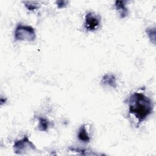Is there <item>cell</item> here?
I'll return each mask as SVG.
<instances>
[{"label":"cell","mask_w":156,"mask_h":156,"mask_svg":"<svg viewBox=\"0 0 156 156\" xmlns=\"http://www.w3.org/2000/svg\"><path fill=\"white\" fill-rule=\"evenodd\" d=\"M58 8L59 9H62V8H64L67 5V3L68 1H57L55 2Z\"/></svg>","instance_id":"12"},{"label":"cell","mask_w":156,"mask_h":156,"mask_svg":"<svg viewBox=\"0 0 156 156\" xmlns=\"http://www.w3.org/2000/svg\"><path fill=\"white\" fill-rule=\"evenodd\" d=\"M15 154L21 155L30 151L36 150L35 144L29 139L27 135H24L21 139L16 140L13 146Z\"/></svg>","instance_id":"3"},{"label":"cell","mask_w":156,"mask_h":156,"mask_svg":"<svg viewBox=\"0 0 156 156\" xmlns=\"http://www.w3.org/2000/svg\"><path fill=\"white\" fill-rule=\"evenodd\" d=\"M37 118L38 119V130L41 132L47 131L50 125V122L48 121V119H46V118L41 117V116H40Z\"/></svg>","instance_id":"8"},{"label":"cell","mask_w":156,"mask_h":156,"mask_svg":"<svg viewBox=\"0 0 156 156\" xmlns=\"http://www.w3.org/2000/svg\"><path fill=\"white\" fill-rule=\"evenodd\" d=\"M146 33L148 36L151 41L155 44V27H148L146 30Z\"/></svg>","instance_id":"10"},{"label":"cell","mask_w":156,"mask_h":156,"mask_svg":"<svg viewBox=\"0 0 156 156\" xmlns=\"http://www.w3.org/2000/svg\"><path fill=\"white\" fill-rule=\"evenodd\" d=\"M102 85L111 88H116L117 87V80L116 77L112 74H105L101 81Z\"/></svg>","instance_id":"6"},{"label":"cell","mask_w":156,"mask_h":156,"mask_svg":"<svg viewBox=\"0 0 156 156\" xmlns=\"http://www.w3.org/2000/svg\"><path fill=\"white\" fill-rule=\"evenodd\" d=\"M90 125L88 124H84L82 125L78 131L77 138L78 139L83 143H89L90 141Z\"/></svg>","instance_id":"5"},{"label":"cell","mask_w":156,"mask_h":156,"mask_svg":"<svg viewBox=\"0 0 156 156\" xmlns=\"http://www.w3.org/2000/svg\"><path fill=\"white\" fill-rule=\"evenodd\" d=\"M14 38L15 41H34L36 38L35 29L30 26L18 24L15 27Z\"/></svg>","instance_id":"2"},{"label":"cell","mask_w":156,"mask_h":156,"mask_svg":"<svg viewBox=\"0 0 156 156\" xmlns=\"http://www.w3.org/2000/svg\"><path fill=\"white\" fill-rule=\"evenodd\" d=\"M69 149L72 151V152H77L79 154L81 155H98L96 153H94L91 151H88L87 149H82V148H79V147H70Z\"/></svg>","instance_id":"9"},{"label":"cell","mask_w":156,"mask_h":156,"mask_svg":"<svg viewBox=\"0 0 156 156\" xmlns=\"http://www.w3.org/2000/svg\"><path fill=\"white\" fill-rule=\"evenodd\" d=\"M101 23L100 16L92 12H88L85 17V27L87 30L93 32L97 30Z\"/></svg>","instance_id":"4"},{"label":"cell","mask_w":156,"mask_h":156,"mask_svg":"<svg viewBox=\"0 0 156 156\" xmlns=\"http://www.w3.org/2000/svg\"><path fill=\"white\" fill-rule=\"evenodd\" d=\"M24 5L30 11H33L39 8L38 4L36 2H24Z\"/></svg>","instance_id":"11"},{"label":"cell","mask_w":156,"mask_h":156,"mask_svg":"<svg viewBox=\"0 0 156 156\" xmlns=\"http://www.w3.org/2000/svg\"><path fill=\"white\" fill-rule=\"evenodd\" d=\"M128 115L136 127L145 121L154 111L152 99L140 88L132 93L127 99Z\"/></svg>","instance_id":"1"},{"label":"cell","mask_w":156,"mask_h":156,"mask_svg":"<svg viewBox=\"0 0 156 156\" xmlns=\"http://www.w3.org/2000/svg\"><path fill=\"white\" fill-rule=\"evenodd\" d=\"M126 1H116L115 3L116 10L119 12L121 18H124L128 15V9L126 7Z\"/></svg>","instance_id":"7"}]
</instances>
